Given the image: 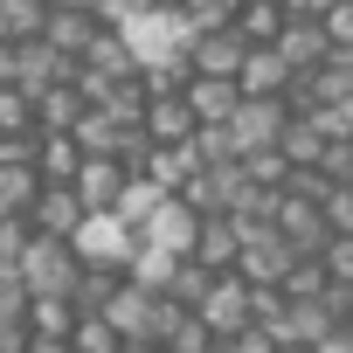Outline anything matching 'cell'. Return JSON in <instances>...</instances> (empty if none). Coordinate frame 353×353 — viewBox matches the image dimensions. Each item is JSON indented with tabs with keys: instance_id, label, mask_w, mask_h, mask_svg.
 Masks as SVG:
<instances>
[{
	"instance_id": "1",
	"label": "cell",
	"mask_w": 353,
	"mask_h": 353,
	"mask_svg": "<svg viewBox=\"0 0 353 353\" xmlns=\"http://www.w3.org/2000/svg\"><path fill=\"white\" fill-rule=\"evenodd\" d=\"M125 42H132L139 70L181 63V56H188V42H194V14H188V8H159V0H145V8L125 21Z\"/></svg>"
},
{
	"instance_id": "2",
	"label": "cell",
	"mask_w": 353,
	"mask_h": 353,
	"mask_svg": "<svg viewBox=\"0 0 353 353\" xmlns=\"http://www.w3.org/2000/svg\"><path fill=\"white\" fill-rule=\"evenodd\" d=\"M298 256H305V250H298V243H291V236H284L270 215H250V222H243V250H236V270H243L250 284H284V270H291Z\"/></svg>"
},
{
	"instance_id": "3",
	"label": "cell",
	"mask_w": 353,
	"mask_h": 353,
	"mask_svg": "<svg viewBox=\"0 0 353 353\" xmlns=\"http://www.w3.org/2000/svg\"><path fill=\"white\" fill-rule=\"evenodd\" d=\"M70 243H77V256H83V263H111V270H125V263H132V250H139V229H132L118 208H90V215L77 222V236H70Z\"/></svg>"
},
{
	"instance_id": "4",
	"label": "cell",
	"mask_w": 353,
	"mask_h": 353,
	"mask_svg": "<svg viewBox=\"0 0 353 353\" xmlns=\"http://www.w3.org/2000/svg\"><path fill=\"white\" fill-rule=\"evenodd\" d=\"M222 125H229V139H236V159H243V152H263V145L284 139V125H291V97H243Z\"/></svg>"
},
{
	"instance_id": "5",
	"label": "cell",
	"mask_w": 353,
	"mask_h": 353,
	"mask_svg": "<svg viewBox=\"0 0 353 353\" xmlns=\"http://www.w3.org/2000/svg\"><path fill=\"white\" fill-rule=\"evenodd\" d=\"M250 298H256V284H250L243 270H215V284H208V298H201L194 312L215 325V339H229L236 325H250V319H256V305H250Z\"/></svg>"
},
{
	"instance_id": "6",
	"label": "cell",
	"mask_w": 353,
	"mask_h": 353,
	"mask_svg": "<svg viewBox=\"0 0 353 353\" xmlns=\"http://www.w3.org/2000/svg\"><path fill=\"white\" fill-rule=\"evenodd\" d=\"M139 236L145 243H159V250H173V256H194V236H201V208H188L181 194H166L145 222H139Z\"/></svg>"
},
{
	"instance_id": "7",
	"label": "cell",
	"mask_w": 353,
	"mask_h": 353,
	"mask_svg": "<svg viewBox=\"0 0 353 353\" xmlns=\"http://www.w3.org/2000/svg\"><path fill=\"white\" fill-rule=\"evenodd\" d=\"M188 56H194V70H208V77H236L243 56H250V35H243L236 21H215V28H194Z\"/></svg>"
},
{
	"instance_id": "8",
	"label": "cell",
	"mask_w": 353,
	"mask_h": 353,
	"mask_svg": "<svg viewBox=\"0 0 353 353\" xmlns=\"http://www.w3.org/2000/svg\"><path fill=\"white\" fill-rule=\"evenodd\" d=\"M236 83H243V97H291L298 70L284 63V49H277V42H250V56H243Z\"/></svg>"
},
{
	"instance_id": "9",
	"label": "cell",
	"mask_w": 353,
	"mask_h": 353,
	"mask_svg": "<svg viewBox=\"0 0 353 353\" xmlns=\"http://www.w3.org/2000/svg\"><path fill=\"white\" fill-rule=\"evenodd\" d=\"M277 49H284V63L305 77V70H319L325 63V49H332V28H325V14H284V28H277Z\"/></svg>"
},
{
	"instance_id": "10",
	"label": "cell",
	"mask_w": 353,
	"mask_h": 353,
	"mask_svg": "<svg viewBox=\"0 0 353 353\" xmlns=\"http://www.w3.org/2000/svg\"><path fill=\"white\" fill-rule=\"evenodd\" d=\"M139 125H145V139H152V145H188L201 118H194L188 90H159V97H145V118H139Z\"/></svg>"
},
{
	"instance_id": "11",
	"label": "cell",
	"mask_w": 353,
	"mask_h": 353,
	"mask_svg": "<svg viewBox=\"0 0 353 353\" xmlns=\"http://www.w3.org/2000/svg\"><path fill=\"white\" fill-rule=\"evenodd\" d=\"M125 181H132V166L118 159V152H83V166H77V194H83V208H118V194H125Z\"/></svg>"
},
{
	"instance_id": "12",
	"label": "cell",
	"mask_w": 353,
	"mask_h": 353,
	"mask_svg": "<svg viewBox=\"0 0 353 353\" xmlns=\"http://www.w3.org/2000/svg\"><path fill=\"white\" fill-rule=\"evenodd\" d=\"M83 215H90V208H83V194H77L70 181H42V194H35V208H28V222H35L42 236H77Z\"/></svg>"
},
{
	"instance_id": "13",
	"label": "cell",
	"mask_w": 353,
	"mask_h": 353,
	"mask_svg": "<svg viewBox=\"0 0 353 353\" xmlns=\"http://www.w3.org/2000/svg\"><path fill=\"white\" fill-rule=\"evenodd\" d=\"M188 104H194L201 125H222V118L243 104V83H236V77H208V70H194V77H188Z\"/></svg>"
},
{
	"instance_id": "14",
	"label": "cell",
	"mask_w": 353,
	"mask_h": 353,
	"mask_svg": "<svg viewBox=\"0 0 353 353\" xmlns=\"http://www.w3.org/2000/svg\"><path fill=\"white\" fill-rule=\"evenodd\" d=\"M236 250H243V215H201L194 256H201L208 270H236Z\"/></svg>"
},
{
	"instance_id": "15",
	"label": "cell",
	"mask_w": 353,
	"mask_h": 353,
	"mask_svg": "<svg viewBox=\"0 0 353 353\" xmlns=\"http://www.w3.org/2000/svg\"><path fill=\"white\" fill-rule=\"evenodd\" d=\"M284 159L291 166H325V145H332V132L319 125V111H291V125H284Z\"/></svg>"
},
{
	"instance_id": "16",
	"label": "cell",
	"mask_w": 353,
	"mask_h": 353,
	"mask_svg": "<svg viewBox=\"0 0 353 353\" xmlns=\"http://www.w3.org/2000/svg\"><path fill=\"white\" fill-rule=\"evenodd\" d=\"M97 28H104L97 8H49V28H42V35H49L63 56H83V49L97 42Z\"/></svg>"
},
{
	"instance_id": "17",
	"label": "cell",
	"mask_w": 353,
	"mask_h": 353,
	"mask_svg": "<svg viewBox=\"0 0 353 353\" xmlns=\"http://www.w3.org/2000/svg\"><path fill=\"white\" fill-rule=\"evenodd\" d=\"M77 166H83L77 132H42L35 139V173H42V181H77Z\"/></svg>"
},
{
	"instance_id": "18",
	"label": "cell",
	"mask_w": 353,
	"mask_h": 353,
	"mask_svg": "<svg viewBox=\"0 0 353 353\" xmlns=\"http://www.w3.org/2000/svg\"><path fill=\"white\" fill-rule=\"evenodd\" d=\"M35 194H42L35 159H0V215H28Z\"/></svg>"
},
{
	"instance_id": "19",
	"label": "cell",
	"mask_w": 353,
	"mask_h": 353,
	"mask_svg": "<svg viewBox=\"0 0 353 353\" xmlns=\"http://www.w3.org/2000/svg\"><path fill=\"white\" fill-rule=\"evenodd\" d=\"M83 104H90V97L77 90V77H70V83H49V90L35 97V125H42V132H70V125L83 118Z\"/></svg>"
},
{
	"instance_id": "20",
	"label": "cell",
	"mask_w": 353,
	"mask_h": 353,
	"mask_svg": "<svg viewBox=\"0 0 353 353\" xmlns=\"http://www.w3.org/2000/svg\"><path fill=\"white\" fill-rule=\"evenodd\" d=\"M49 28V0H0V42H28Z\"/></svg>"
},
{
	"instance_id": "21",
	"label": "cell",
	"mask_w": 353,
	"mask_h": 353,
	"mask_svg": "<svg viewBox=\"0 0 353 353\" xmlns=\"http://www.w3.org/2000/svg\"><path fill=\"white\" fill-rule=\"evenodd\" d=\"M166 194H173L166 181H152V173H132V181H125V194H118V215H125V222L139 229V222H145V215H152V208H159Z\"/></svg>"
},
{
	"instance_id": "22",
	"label": "cell",
	"mask_w": 353,
	"mask_h": 353,
	"mask_svg": "<svg viewBox=\"0 0 353 353\" xmlns=\"http://www.w3.org/2000/svg\"><path fill=\"white\" fill-rule=\"evenodd\" d=\"M236 28H243L250 42H277V28H284V0H243Z\"/></svg>"
},
{
	"instance_id": "23",
	"label": "cell",
	"mask_w": 353,
	"mask_h": 353,
	"mask_svg": "<svg viewBox=\"0 0 353 353\" xmlns=\"http://www.w3.org/2000/svg\"><path fill=\"white\" fill-rule=\"evenodd\" d=\"M70 346H97V353H118L125 339H118V325H111L104 312H77V332H70Z\"/></svg>"
},
{
	"instance_id": "24",
	"label": "cell",
	"mask_w": 353,
	"mask_h": 353,
	"mask_svg": "<svg viewBox=\"0 0 353 353\" xmlns=\"http://www.w3.org/2000/svg\"><path fill=\"white\" fill-rule=\"evenodd\" d=\"M188 14H194V28H215V21L243 14V0H188Z\"/></svg>"
},
{
	"instance_id": "25",
	"label": "cell",
	"mask_w": 353,
	"mask_h": 353,
	"mask_svg": "<svg viewBox=\"0 0 353 353\" xmlns=\"http://www.w3.org/2000/svg\"><path fill=\"white\" fill-rule=\"evenodd\" d=\"M325 28L332 42H353V0H325Z\"/></svg>"
},
{
	"instance_id": "26",
	"label": "cell",
	"mask_w": 353,
	"mask_h": 353,
	"mask_svg": "<svg viewBox=\"0 0 353 353\" xmlns=\"http://www.w3.org/2000/svg\"><path fill=\"white\" fill-rule=\"evenodd\" d=\"M49 8H97V0H49Z\"/></svg>"
},
{
	"instance_id": "27",
	"label": "cell",
	"mask_w": 353,
	"mask_h": 353,
	"mask_svg": "<svg viewBox=\"0 0 353 353\" xmlns=\"http://www.w3.org/2000/svg\"><path fill=\"white\" fill-rule=\"evenodd\" d=\"M159 8H188V0H159Z\"/></svg>"
}]
</instances>
